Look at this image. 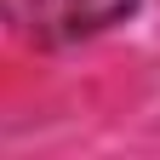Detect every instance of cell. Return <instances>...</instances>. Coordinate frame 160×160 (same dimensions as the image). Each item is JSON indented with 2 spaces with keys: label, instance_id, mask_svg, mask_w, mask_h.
<instances>
[{
  "label": "cell",
  "instance_id": "obj_1",
  "mask_svg": "<svg viewBox=\"0 0 160 160\" xmlns=\"http://www.w3.org/2000/svg\"><path fill=\"white\" fill-rule=\"evenodd\" d=\"M29 6H34L40 34H52V40H86V34L114 29L120 17H132L137 0H29Z\"/></svg>",
  "mask_w": 160,
  "mask_h": 160
}]
</instances>
